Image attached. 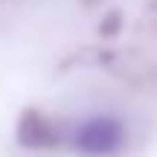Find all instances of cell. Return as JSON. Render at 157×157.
Returning a JSON list of instances; mask_svg holds the SVG:
<instances>
[{"mask_svg":"<svg viewBox=\"0 0 157 157\" xmlns=\"http://www.w3.org/2000/svg\"><path fill=\"white\" fill-rule=\"evenodd\" d=\"M119 143H122V125L113 117H93L76 134V146L84 154H93V157L113 154L119 148Z\"/></svg>","mask_w":157,"mask_h":157,"instance_id":"1","label":"cell"}]
</instances>
